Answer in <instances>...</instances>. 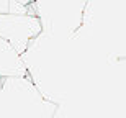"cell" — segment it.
Returning <instances> with one entry per match:
<instances>
[{
  "instance_id": "cell-2",
  "label": "cell",
  "mask_w": 126,
  "mask_h": 118,
  "mask_svg": "<svg viewBox=\"0 0 126 118\" xmlns=\"http://www.w3.org/2000/svg\"><path fill=\"white\" fill-rule=\"evenodd\" d=\"M15 2H18V3H21V5H25V7H30V5L34 2V0H15Z\"/></svg>"
},
{
  "instance_id": "cell-1",
  "label": "cell",
  "mask_w": 126,
  "mask_h": 118,
  "mask_svg": "<svg viewBox=\"0 0 126 118\" xmlns=\"http://www.w3.org/2000/svg\"><path fill=\"white\" fill-rule=\"evenodd\" d=\"M8 13L10 15H30V8L18 3V2H15V0H8Z\"/></svg>"
}]
</instances>
